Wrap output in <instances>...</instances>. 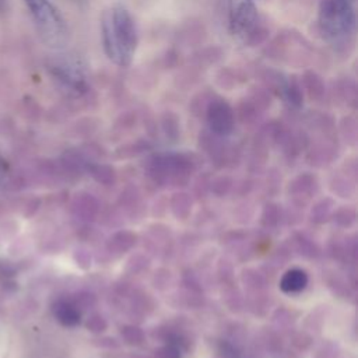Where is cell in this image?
Segmentation results:
<instances>
[{
	"label": "cell",
	"instance_id": "cell-1",
	"mask_svg": "<svg viewBox=\"0 0 358 358\" xmlns=\"http://www.w3.org/2000/svg\"><path fill=\"white\" fill-rule=\"evenodd\" d=\"M101 36L108 59L120 67L131 64L138 35L134 18L120 3L109 6L101 17Z\"/></svg>",
	"mask_w": 358,
	"mask_h": 358
},
{
	"label": "cell",
	"instance_id": "cell-2",
	"mask_svg": "<svg viewBox=\"0 0 358 358\" xmlns=\"http://www.w3.org/2000/svg\"><path fill=\"white\" fill-rule=\"evenodd\" d=\"M357 27L352 0H320L317 7V28L323 39L334 49L351 45Z\"/></svg>",
	"mask_w": 358,
	"mask_h": 358
},
{
	"label": "cell",
	"instance_id": "cell-3",
	"mask_svg": "<svg viewBox=\"0 0 358 358\" xmlns=\"http://www.w3.org/2000/svg\"><path fill=\"white\" fill-rule=\"evenodd\" d=\"M25 4L43 38L53 46L67 39V25L59 10L49 0H25Z\"/></svg>",
	"mask_w": 358,
	"mask_h": 358
},
{
	"label": "cell",
	"instance_id": "cell-4",
	"mask_svg": "<svg viewBox=\"0 0 358 358\" xmlns=\"http://www.w3.org/2000/svg\"><path fill=\"white\" fill-rule=\"evenodd\" d=\"M229 34L239 42H249L259 28V13L255 0H227Z\"/></svg>",
	"mask_w": 358,
	"mask_h": 358
},
{
	"label": "cell",
	"instance_id": "cell-5",
	"mask_svg": "<svg viewBox=\"0 0 358 358\" xmlns=\"http://www.w3.org/2000/svg\"><path fill=\"white\" fill-rule=\"evenodd\" d=\"M56 78L71 92L80 95L87 91L88 81L84 64L74 57H66L57 60L53 66Z\"/></svg>",
	"mask_w": 358,
	"mask_h": 358
},
{
	"label": "cell",
	"instance_id": "cell-6",
	"mask_svg": "<svg viewBox=\"0 0 358 358\" xmlns=\"http://www.w3.org/2000/svg\"><path fill=\"white\" fill-rule=\"evenodd\" d=\"M207 122L210 129L221 136L229 134L234 129L235 117L232 108L224 99H214L207 108Z\"/></svg>",
	"mask_w": 358,
	"mask_h": 358
},
{
	"label": "cell",
	"instance_id": "cell-7",
	"mask_svg": "<svg viewBox=\"0 0 358 358\" xmlns=\"http://www.w3.org/2000/svg\"><path fill=\"white\" fill-rule=\"evenodd\" d=\"M52 313L56 320L66 327H74L81 322V312L78 305L69 299L60 298L55 301L52 305Z\"/></svg>",
	"mask_w": 358,
	"mask_h": 358
},
{
	"label": "cell",
	"instance_id": "cell-8",
	"mask_svg": "<svg viewBox=\"0 0 358 358\" xmlns=\"http://www.w3.org/2000/svg\"><path fill=\"white\" fill-rule=\"evenodd\" d=\"M306 285H308V274L301 268L288 270L280 281V288L288 294L299 292L305 289Z\"/></svg>",
	"mask_w": 358,
	"mask_h": 358
},
{
	"label": "cell",
	"instance_id": "cell-9",
	"mask_svg": "<svg viewBox=\"0 0 358 358\" xmlns=\"http://www.w3.org/2000/svg\"><path fill=\"white\" fill-rule=\"evenodd\" d=\"M158 355L159 358H180V354H179V348L173 344H169V345H165L162 347L159 351H158Z\"/></svg>",
	"mask_w": 358,
	"mask_h": 358
},
{
	"label": "cell",
	"instance_id": "cell-10",
	"mask_svg": "<svg viewBox=\"0 0 358 358\" xmlns=\"http://www.w3.org/2000/svg\"><path fill=\"white\" fill-rule=\"evenodd\" d=\"M222 358H241V355L238 354V351L231 345V344H227L224 343L221 345V350H220Z\"/></svg>",
	"mask_w": 358,
	"mask_h": 358
}]
</instances>
